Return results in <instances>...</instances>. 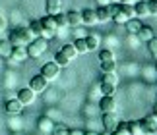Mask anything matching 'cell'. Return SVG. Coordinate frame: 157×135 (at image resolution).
<instances>
[{"instance_id": "34", "label": "cell", "mask_w": 157, "mask_h": 135, "mask_svg": "<svg viewBox=\"0 0 157 135\" xmlns=\"http://www.w3.org/2000/svg\"><path fill=\"white\" fill-rule=\"evenodd\" d=\"M103 81L105 83H113V85H117V75H114V71H111V73H103Z\"/></svg>"}, {"instance_id": "37", "label": "cell", "mask_w": 157, "mask_h": 135, "mask_svg": "<svg viewBox=\"0 0 157 135\" xmlns=\"http://www.w3.org/2000/svg\"><path fill=\"white\" fill-rule=\"evenodd\" d=\"M136 2H140V0H120V4H130V6H134Z\"/></svg>"}, {"instance_id": "20", "label": "cell", "mask_w": 157, "mask_h": 135, "mask_svg": "<svg viewBox=\"0 0 157 135\" xmlns=\"http://www.w3.org/2000/svg\"><path fill=\"white\" fill-rule=\"evenodd\" d=\"M41 25H43V29H49V31H52V33H56V21H54V17L52 16H47V17H43L41 20Z\"/></svg>"}, {"instance_id": "6", "label": "cell", "mask_w": 157, "mask_h": 135, "mask_svg": "<svg viewBox=\"0 0 157 135\" xmlns=\"http://www.w3.org/2000/svg\"><path fill=\"white\" fill-rule=\"evenodd\" d=\"M47 83H49V81H47V79L39 73V75H33L31 77V81H29V89H31L33 93H43V91L47 89Z\"/></svg>"}, {"instance_id": "7", "label": "cell", "mask_w": 157, "mask_h": 135, "mask_svg": "<svg viewBox=\"0 0 157 135\" xmlns=\"http://www.w3.org/2000/svg\"><path fill=\"white\" fill-rule=\"evenodd\" d=\"M103 126H105V131H114V127L118 126V118L114 112H103Z\"/></svg>"}, {"instance_id": "19", "label": "cell", "mask_w": 157, "mask_h": 135, "mask_svg": "<svg viewBox=\"0 0 157 135\" xmlns=\"http://www.w3.org/2000/svg\"><path fill=\"white\" fill-rule=\"evenodd\" d=\"M134 12H136V16H138V17H146V16H149V10H147V0H146V2H144V0L136 2V4H134Z\"/></svg>"}, {"instance_id": "1", "label": "cell", "mask_w": 157, "mask_h": 135, "mask_svg": "<svg viewBox=\"0 0 157 135\" xmlns=\"http://www.w3.org/2000/svg\"><path fill=\"white\" fill-rule=\"evenodd\" d=\"M25 48H27V58H41L49 48V41L43 37H35L31 42L25 45Z\"/></svg>"}, {"instance_id": "18", "label": "cell", "mask_w": 157, "mask_h": 135, "mask_svg": "<svg viewBox=\"0 0 157 135\" xmlns=\"http://www.w3.org/2000/svg\"><path fill=\"white\" fill-rule=\"evenodd\" d=\"M124 25H126V31H128L130 35H136L138 31H140V27H142V21L138 20V17H132V20H128Z\"/></svg>"}, {"instance_id": "29", "label": "cell", "mask_w": 157, "mask_h": 135, "mask_svg": "<svg viewBox=\"0 0 157 135\" xmlns=\"http://www.w3.org/2000/svg\"><path fill=\"white\" fill-rule=\"evenodd\" d=\"M128 131H130V135H144V131H142V127H140L138 122H128Z\"/></svg>"}, {"instance_id": "9", "label": "cell", "mask_w": 157, "mask_h": 135, "mask_svg": "<svg viewBox=\"0 0 157 135\" xmlns=\"http://www.w3.org/2000/svg\"><path fill=\"white\" fill-rule=\"evenodd\" d=\"M27 58V48L25 45H17V46H12V54H10V60L12 62H21V60Z\"/></svg>"}, {"instance_id": "40", "label": "cell", "mask_w": 157, "mask_h": 135, "mask_svg": "<svg viewBox=\"0 0 157 135\" xmlns=\"http://www.w3.org/2000/svg\"><path fill=\"white\" fill-rule=\"evenodd\" d=\"M4 27H6V21H4V17L0 16V31H4Z\"/></svg>"}, {"instance_id": "33", "label": "cell", "mask_w": 157, "mask_h": 135, "mask_svg": "<svg viewBox=\"0 0 157 135\" xmlns=\"http://www.w3.org/2000/svg\"><path fill=\"white\" fill-rule=\"evenodd\" d=\"M114 70H117V64L114 62H101V71L103 73H111Z\"/></svg>"}, {"instance_id": "36", "label": "cell", "mask_w": 157, "mask_h": 135, "mask_svg": "<svg viewBox=\"0 0 157 135\" xmlns=\"http://www.w3.org/2000/svg\"><path fill=\"white\" fill-rule=\"evenodd\" d=\"M54 35H56V33L49 31V29H43V31H41V35H39V37H43V39H47V41H49V39H52Z\"/></svg>"}, {"instance_id": "4", "label": "cell", "mask_w": 157, "mask_h": 135, "mask_svg": "<svg viewBox=\"0 0 157 135\" xmlns=\"http://www.w3.org/2000/svg\"><path fill=\"white\" fill-rule=\"evenodd\" d=\"M58 73H60V66L56 62H47V64H43V68H41V75H43L47 81L56 79Z\"/></svg>"}, {"instance_id": "38", "label": "cell", "mask_w": 157, "mask_h": 135, "mask_svg": "<svg viewBox=\"0 0 157 135\" xmlns=\"http://www.w3.org/2000/svg\"><path fill=\"white\" fill-rule=\"evenodd\" d=\"M101 4H118L120 0H99Z\"/></svg>"}, {"instance_id": "17", "label": "cell", "mask_w": 157, "mask_h": 135, "mask_svg": "<svg viewBox=\"0 0 157 135\" xmlns=\"http://www.w3.org/2000/svg\"><path fill=\"white\" fill-rule=\"evenodd\" d=\"M39 130L41 131H45V133H51L52 131V127H54V122L49 118V116H43V118H39Z\"/></svg>"}, {"instance_id": "8", "label": "cell", "mask_w": 157, "mask_h": 135, "mask_svg": "<svg viewBox=\"0 0 157 135\" xmlns=\"http://www.w3.org/2000/svg\"><path fill=\"white\" fill-rule=\"evenodd\" d=\"M17 100H20L23 106H25V104H31L33 100H35V93L29 87H23V89H20L17 91V97H16Z\"/></svg>"}, {"instance_id": "32", "label": "cell", "mask_w": 157, "mask_h": 135, "mask_svg": "<svg viewBox=\"0 0 157 135\" xmlns=\"http://www.w3.org/2000/svg\"><path fill=\"white\" fill-rule=\"evenodd\" d=\"M147 48H149V52H151V56L157 60V37H153V39L147 41Z\"/></svg>"}, {"instance_id": "24", "label": "cell", "mask_w": 157, "mask_h": 135, "mask_svg": "<svg viewBox=\"0 0 157 135\" xmlns=\"http://www.w3.org/2000/svg\"><path fill=\"white\" fill-rule=\"evenodd\" d=\"M54 62H56L60 68H66V66H70L72 60H70V58H66L62 50H58V52H56V56H54Z\"/></svg>"}, {"instance_id": "15", "label": "cell", "mask_w": 157, "mask_h": 135, "mask_svg": "<svg viewBox=\"0 0 157 135\" xmlns=\"http://www.w3.org/2000/svg\"><path fill=\"white\" fill-rule=\"evenodd\" d=\"M66 20H68V25H72V27H80L82 25V12H68L66 14Z\"/></svg>"}, {"instance_id": "21", "label": "cell", "mask_w": 157, "mask_h": 135, "mask_svg": "<svg viewBox=\"0 0 157 135\" xmlns=\"http://www.w3.org/2000/svg\"><path fill=\"white\" fill-rule=\"evenodd\" d=\"M74 48H76L78 54H86V52H89V50H87V45H86V39H83V37H76Z\"/></svg>"}, {"instance_id": "10", "label": "cell", "mask_w": 157, "mask_h": 135, "mask_svg": "<svg viewBox=\"0 0 157 135\" xmlns=\"http://www.w3.org/2000/svg\"><path fill=\"white\" fill-rule=\"evenodd\" d=\"M95 14H97V21H99V23H105V21H111V20H113V14H111L109 4H101L99 8L95 10Z\"/></svg>"}, {"instance_id": "22", "label": "cell", "mask_w": 157, "mask_h": 135, "mask_svg": "<svg viewBox=\"0 0 157 135\" xmlns=\"http://www.w3.org/2000/svg\"><path fill=\"white\" fill-rule=\"evenodd\" d=\"M101 93H103L105 97H113L114 95V91H117V85H113V83H105V81H101Z\"/></svg>"}, {"instance_id": "28", "label": "cell", "mask_w": 157, "mask_h": 135, "mask_svg": "<svg viewBox=\"0 0 157 135\" xmlns=\"http://www.w3.org/2000/svg\"><path fill=\"white\" fill-rule=\"evenodd\" d=\"M60 50L64 52V56L66 58H70V60H74L76 56H78V52H76V48H74V45H64Z\"/></svg>"}, {"instance_id": "39", "label": "cell", "mask_w": 157, "mask_h": 135, "mask_svg": "<svg viewBox=\"0 0 157 135\" xmlns=\"http://www.w3.org/2000/svg\"><path fill=\"white\" fill-rule=\"evenodd\" d=\"M68 135H83V131H80V130H70Z\"/></svg>"}, {"instance_id": "25", "label": "cell", "mask_w": 157, "mask_h": 135, "mask_svg": "<svg viewBox=\"0 0 157 135\" xmlns=\"http://www.w3.org/2000/svg\"><path fill=\"white\" fill-rule=\"evenodd\" d=\"M99 62H114V54L107 48H101L99 50Z\"/></svg>"}, {"instance_id": "3", "label": "cell", "mask_w": 157, "mask_h": 135, "mask_svg": "<svg viewBox=\"0 0 157 135\" xmlns=\"http://www.w3.org/2000/svg\"><path fill=\"white\" fill-rule=\"evenodd\" d=\"M138 124H140L144 135H155V133H157V114H155V112L147 114L146 118L138 120Z\"/></svg>"}, {"instance_id": "27", "label": "cell", "mask_w": 157, "mask_h": 135, "mask_svg": "<svg viewBox=\"0 0 157 135\" xmlns=\"http://www.w3.org/2000/svg\"><path fill=\"white\" fill-rule=\"evenodd\" d=\"M29 31L33 33V37H39L41 31H43V25H41V20H33L29 23Z\"/></svg>"}, {"instance_id": "11", "label": "cell", "mask_w": 157, "mask_h": 135, "mask_svg": "<svg viewBox=\"0 0 157 135\" xmlns=\"http://www.w3.org/2000/svg\"><path fill=\"white\" fill-rule=\"evenodd\" d=\"M99 108L103 110V112H114V110H117V100H114V97H103V99L99 100Z\"/></svg>"}, {"instance_id": "23", "label": "cell", "mask_w": 157, "mask_h": 135, "mask_svg": "<svg viewBox=\"0 0 157 135\" xmlns=\"http://www.w3.org/2000/svg\"><path fill=\"white\" fill-rule=\"evenodd\" d=\"M10 54H12L10 41H0V56H2V58H10Z\"/></svg>"}, {"instance_id": "2", "label": "cell", "mask_w": 157, "mask_h": 135, "mask_svg": "<svg viewBox=\"0 0 157 135\" xmlns=\"http://www.w3.org/2000/svg\"><path fill=\"white\" fill-rule=\"evenodd\" d=\"M8 41H10V45H12V46L27 45V42H31V41H33V33L29 31V27H20V29H14V31H10Z\"/></svg>"}, {"instance_id": "41", "label": "cell", "mask_w": 157, "mask_h": 135, "mask_svg": "<svg viewBox=\"0 0 157 135\" xmlns=\"http://www.w3.org/2000/svg\"><path fill=\"white\" fill-rule=\"evenodd\" d=\"M83 135H99V133H93V131H89V133H83Z\"/></svg>"}, {"instance_id": "12", "label": "cell", "mask_w": 157, "mask_h": 135, "mask_svg": "<svg viewBox=\"0 0 157 135\" xmlns=\"http://www.w3.org/2000/svg\"><path fill=\"white\" fill-rule=\"evenodd\" d=\"M82 23H86V25H95V23H99L95 10H91V8H86V10H83L82 12Z\"/></svg>"}, {"instance_id": "13", "label": "cell", "mask_w": 157, "mask_h": 135, "mask_svg": "<svg viewBox=\"0 0 157 135\" xmlns=\"http://www.w3.org/2000/svg\"><path fill=\"white\" fill-rule=\"evenodd\" d=\"M62 12V0H47V14L56 16Z\"/></svg>"}, {"instance_id": "35", "label": "cell", "mask_w": 157, "mask_h": 135, "mask_svg": "<svg viewBox=\"0 0 157 135\" xmlns=\"http://www.w3.org/2000/svg\"><path fill=\"white\" fill-rule=\"evenodd\" d=\"M147 10L151 16H157V0H147Z\"/></svg>"}, {"instance_id": "14", "label": "cell", "mask_w": 157, "mask_h": 135, "mask_svg": "<svg viewBox=\"0 0 157 135\" xmlns=\"http://www.w3.org/2000/svg\"><path fill=\"white\" fill-rule=\"evenodd\" d=\"M83 39H86V45H87V50H89V52H91V50H99V42H101L99 35L91 33V35L83 37Z\"/></svg>"}, {"instance_id": "31", "label": "cell", "mask_w": 157, "mask_h": 135, "mask_svg": "<svg viewBox=\"0 0 157 135\" xmlns=\"http://www.w3.org/2000/svg\"><path fill=\"white\" fill-rule=\"evenodd\" d=\"M68 131H70V130H68L66 126H62V124L56 126V124H54V127H52L51 133H52V135H68Z\"/></svg>"}, {"instance_id": "42", "label": "cell", "mask_w": 157, "mask_h": 135, "mask_svg": "<svg viewBox=\"0 0 157 135\" xmlns=\"http://www.w3.org/2000/svg\"><path fill=\"white\" fill-rule=\"evenodd\" d=\"M101 135H113L111 131H103V133H101Z\"/></svg>"}, {"instance_id": "5", "label": "cell", "mask_w": 157, "mask_h": 135, "mask_svg": "<svg viewBox=\"0 0 157 135\" xmlns=\"http://www.w3.org/2000/svg\"><path fill=\"white\" fill-rule=\"evenodd\" d=\"M4 110H6V114H8V116H20L23 112V104L17 99H10V100H6Z\"/></svg>"}, {"instance_id": "30", "label": "cell", "mask_w": 157, "mask_h": 135, "mask_svg": "<svg viewBox=\"0 0 157 135\" xmlns=\"http://www.w3.org/2000/svg\"><path fill=\"white\" fill-rule=\"evenodd\" d=\"M54 17V21H56V27H68V20H66V14H56V16H52Z\"/></svg>"}, {"instance_id": "43", "label": "cell", "mask_w": 157, "mask_h": 135, "mask_svg": "<svg viewBox=\"0 0 157 135\" xmlns=\"http://www.w3.org/2000/svg\"><path fill=\"white\" fill-rule=\"evenodd\" d=\"M153 110H155V114H157V104H155V108H153Z\"/></svg>"}, {"instance_id": "16", "label": "cell", "mask_w": 157, "mask_h": 135, "mask_svg": "<svg viewBox=\"0 0 157 135\" xmlns=\"http://www.w3.org/2000/svg\"><path fill=\"white\" fill-rule=\"evenodd\" d=\"M153 33H155V31H153L151 27H147V25H142V27H140V31L136 33V37H138L140 41H146V42H147L149 39H153V37H155Z\"/></svg>"}, {"instance_id": "26", "label": "cell", "mask_w": 157, "mask_h": 135, "mask_svg": "<svg viewBox=\"0 0 157 135\" xmlns=\"http://www.w3.org/2000/svg\"><path fill=\"white\" fill-rule=\"evenodd\" d=\"M113 135H130V131H128V122H118V126L114 127Z\"/></svg>"}]
</instances>
